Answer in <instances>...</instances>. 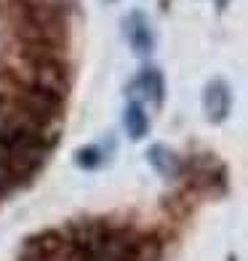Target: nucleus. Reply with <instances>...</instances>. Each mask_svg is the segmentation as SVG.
<instances>
[{
	"label": "nucleus",
	"instance_id": "f257e3e1",
	"mask_svg": "<svg viewBox=\"0 0 248 261\" xmlns=\"http://www.w3.org/2000/svg\"><path fill=\"white\" fill-rule=\"evenodd\" d=\"M123 30H126L128 45H131L139 56L152 54V48H155V38H152V27H150V21L144 19V14L131 11V14L123 19Z\"/></svg>",
	"mask_w": 248,
	"mask_h": 261
},
{
	"label": "nucleus",
	"instance_id": "f03ea898",
	"mask_svg": "<svg viewBox=\"0 0 248 261\" xmlns=\"http://www.w3.org/2000/svg\"><path fill=\"white\" fill-rule=\"evenodd\" d=\"M232 107V93L224 80H211L203 91V112L211 123H221L230 115Z\"/></svg>",
	"mask_w": 248,
	"mask_h": 261
},
{
	"label": "nucleus",
	"instance_id": "7ed1b4c3",
	"mask_svg": "<svg viewBox=\"0 0 248 261\" xmlns=\"http://www.w3.org/2000/svg\"><path fill=\"white\" fill-rule=\"evenodd\" d=\"M64 248H67V237H64L62 232H59V229H45V232H40V234L30 237L27 245H24V251L40 256V258L54 261L59 253L64 251Z\"/></svg>",
	"mask_w": 248,
	"mask_h": 261
},
{
	"label": "nucleus",
	"instance_id": "20e7f679",
	"mask_svg": "<svg viewBox=\"0 0 248 261\" xmlns=\"http://www.w3.org/2000/svg\"><path fill=\"white\" fill-rule=\"evenodd\" d=\"M134 88H141V91H144V96H147V99H152V104H155V107H160V104H163V96H165V83H163L160 69H155V67L141 69V75L134 80Z\"/></svg>",
	"mask_w": 248,
	"mask_h": 261
},
{
	"label": "nucleus",
	"instance_id": "39448f33",
	"mask_svg": "<svg viewBox=\"0 0 248 261\" xmlns=\"http://www.w3.org/2000/svg\"><path fill=\"white\" fill-rule=\"evenodd\" d=\"M147 158H150V165H152V168H155L160 176H165V179H173V176L179 173V168H182L179 158H176L168 147H163V144H155V147H152V149L147 152Z\"/></svg>",
	"mask_w": 248,
	"mask_h": 261
},
{
	"label": "nucleus",
	"instance_id": "423d86ee",
	"mask_svg": "<svg viewBox=\"0 0 248 261\" xmlns=\"http://www.w3.org/2000/svg\"><path fill=\"white\" fill-rule=\"evenodd\" d=\"M163 245L155 234H134L131 240V261H160Z\"/></svg>",
	"mask_w": 248,
	"mask_h": 261
},
{
	"label": "nucleus",
	"instance_id": "0eeeda50",
	"mask_svg": "<svg viewBox=\"0 0 248 261\" xmlns=\"http://www.w3.org/2000/svg\"><path fill=\"white\" fill-rule=\"evenodd\" d=\"M126 130H128V136H131V139L147 136L150 120H147V115H144V107H141L139 101H131V104L126 107Z\"/></svg>",
	"mask_w": 248,
	"mask_h": 261
},
{
	"label": "nucleus",
	"instance_id": "6e6552de",
	"mask_svg": "<svg viewBox=\"0 0 248 261\" xmlns=\"http://www.w3.org/2000/svg\"><path fill=\"white\" fill-rule=\"evenodd\" d=\"M75 163L80 168H96L102 163V152L96 147H86V149H78L75 152Z\"/></svg>",
	"mask_w": 248,
	"mask_h": 261
},
{
	"label": "nucleus",
	"instance_id": "1a4fd4ad",
	"mask_svg": "<svg viewBox=\"0 0 248 261\" xmlns=\"http://www.w3.org/2000/svg\"><path fill=\"white\" fill-rule=\"evenodd\" d=\"M19 261H48V258H40V256H35V253H27V251H24Z\"/></svg>",
	"mask_w": 248,
	"mask_h": 261
}]
</instances>
